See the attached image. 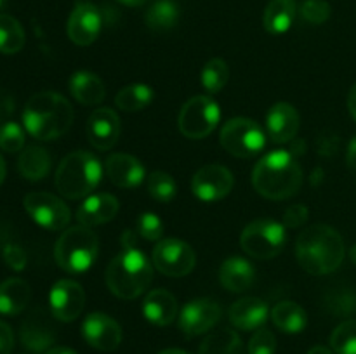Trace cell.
<instances>
[{
    "label": "cell",
    "mask_w": 356,
    "mask_h": 354,
    "mask_svg": "<svg viewBox=\"0 0 356 354\" xmlns=\"http://www.w3.org/2000/svg\"><path fill=\"white\" fill-rule=\"evenodd\" d=\"M101 26H103V17H101L99 9L92 3H79L70 14L66 33L73 44L86 47L96 42Z\"/></svg>",
    "instance_id": "obj_16"
},
{
    "label": "cell",
    "mask_w": 356,
    "mask_h": 354,
    "mask_svg": "<svg viewBox=\"0 0 356 354\" xmlns=\"http://www.w3.org/2000/svg\"><path fill=\"white\" fill-rule=\"evenodd\" d=\"M198 354H245V349L238 333L221 328L205 337Z\"/></svg>",
    "instance_id": "obj_30"
},
{
    "label": "cell",
    "mask_w": 356,
    "mask_h": 354,
    "mask_svg": "<svg viewBox=\"0 0 356 354\" xmlns=\"http://www.w3.org/2000/svg\"><path fill=\"white\" fill-rule=\"evenodd\" d=\"M252 184L254 189L268 200H287L301 187V165L291 151H271L254 167Z\"/></svg>",
    "instance_id": "obj_4"
},
{
    "label": "cell",
    "mask_w": 356,
    "mask_h": 354,
    "mask_svg": "<svg viewBox=\"0 0 356 354\" xmlns=\"http://www.w3.org/2000/svg\"><path fill=\"white\" fill-rule=\"evenodd\" d=\"M229 80V68L225 59L214 58L202 69V85L209 94H218Z\"/></svg>",
    "instance_id": "obj_35"
},
{
    "label": "cell",
    "mask_w": 356,
    "mask_h": 354,
    "mask_svg": "<svg viewBox=\"0 0 356 354\" xmlns=\"http://www.w3.org/2000/svg\"><path fill=\"white\" fill-rule=\"evenodd\" d=\"M330 346L337 354H356V319H346L334 330Z\"/></svg>",
    "instance_id": "obj_37"
},
{
    "label": "cell",
    "mask_w": 356,
    "mask_h": 354,
    "mask_svg": "<svg viewBox=\"0 0 356 354\" xmlns=\"http://www.w3.org/2000/svg\"><path fill=\"white\" fill-rule=\"evenodd\" d=\"M24 47V30L16 17L0 14V52L16 54Z\"/></svg>",
    "instance_id": "obj_33"
},
{
    "label": "cell",
    "mask_w": 356,
    "mask_h": 354,
    "mask_svg": "<svg viewBox=\"0 0 356 354\" xmlns=\"http://www.w3.org/2000/svg\"><path fill=\"white\" fill-rule=\"evenodd\" d=\"M270 318L271 321H273V325L284 333L302 332V330L306 328V323H308V316H306L305 309H302L298 302L292 301L278 302V304L271 309Z\"/></svg>",
    "instance_id": "obj_29"
},
{
    "label": "cell",
    "mask_w": 356,
    "mask_h": 354,
    "mask_svg": "<svg viewBox=\"0 0 356 354\" xmlns=\"http://www.w3.org/2000/svg\"><path fill=\"white\" fill-rule=\"evenodd\" d=\"M156 271L170 278L186 276L197 264V255L186 242L177 238L160 239L152 253Z\"/></svg>",
    "instance_id": "obj_10"
},
{
    "label": "cell",
    "mask_w": 356,
    "mask_h": 354,
    "mask_svg": "<svg viewBox=\"0 0 356 354\" xmlns=\"http://www.w3.org/2000/svg\"><path fill=\"white\" fill-rule=\"evenodd\" d=\"M219 142L229 155L252 158L266 146V132L256 120L242 117L232 118L222 125Z\"/></svg>",
    "instance_id": "obj_8"
},
{
    "label": "cell",
    "mask_w": 356,
    "mask_h": 354,
    "mask_svg": "<svg viewBox=\"0 0 356 354\" xmlns=\"http://www.w3.org/2000/svg\"><path fill=\"white\" fill-rule=\"evenodd\" d=\"M70 92L80 104L86 106H96L103 103L106 96L103 80L90 71H76L70 78Z\"/></svg>",
    "instance_id": "obj_25"
},
{
    "label": "cell",
    "mask_w": 356,
    "mask_h": 354,
    "mask_svg": "<svg viewBox=\"0 0 356 354\" xmlns=\"http://www.w3.org/2000/svg\"><path fill=\"white\" fill-rule=\"evenodd\" d=\"M277 351V339L266 328L256 330L249 342V354H275Z\"/></svg>",
    "instance_id": "obj_41"
},
{
    "label": "cell",
    "mask_w": 356,
    "mask_h": 354,
    "mask_svg": "<svg viewBox=\"0 0 356 354\" xmlns=\"http://www.w3.org/2000/svg\"><path fill=\"white\" fill-rule=\"evenodd\" d=\"M24 210L40 228L47 231H61L70 224V208L61 198L51 193H28L23 200Z\"/></svg>",
    "instance_id": "obj_11"
},
{
    "label": "cell",
    "mask_w": 356,
    "mask_h": 354,
    "mask_svg": "<svg viewBox=\"0 0 356 354\" xmlns=\"http://www.w3.org/2000/svg\"><path fill=\"white\" fill-rule=\"evenodd\" d=\"M3 6H6V0H0V9H2Z\"/></svg>",
    "instance_id": "obj_55"
},
{
    "label": "cell",
    "mask_w": 356,
    "mask_h": 354,
    "mask_svg": "<svg viewBox=\"0 0 356 354\" xmlns=\"http://www.w3.org/2000/svg\"><path fill=\"white\" fill-rule=\"evenodd\" d=\"M143 314L155 326L170 325L177 316L176 297L163 288L152 290L143 302Z\"/></svg>",
    "instance_id": "obj_23"
},
{
    "label": "cell",
    "mask_w": 356,
    "mask_h": 354,
    "mask_svg": "<svg viewBox=\"0 0 356 354\" xmlns=\"http://www.w3.org/2000/svg\"><path fill=\"white\" fill-rule=\"evenodd\" d=\"M256 280V269L243 257H229L219 267V281L228 292L242 294L249 290Z\"/></svg>",
    "instance_id": "obj_22"
},
{
    "label": "cell",
    "mask_w": 356,
    "mask_h": 354,
    "mask_svg": "<svg viewBox=\"0 0 356 354\" xmlns=\"http://www.w3.org/2000/svg\"><path fill=\"white\" fill-rule=\"evenodd\" d=\"M346 160H348V165H350L353 170H356V135L351 139L350 146H348Z\"/></svg>",
    "instance_id": "obj_47"
},
{
    "label": "cell",
    "mask_w": 356,
    "mask_h": 354,
    "mask_svg": "<svg viewBox=\"0 0 356 354\" xmlns=\"http://www.w3.org/2000/svg\"><path fill=\"white\" fill-rule=\"evenodd\" d=\"M268 135L277 144L292 141L299 130V113L289 103H277L270 108L266 117Z\"/></svg>",
    "instance_id": "obj_20"
},
{
    "label": "cell",
    "mask_w": 356,
    "mask_h": 354,
    "mask_svg": "<svg viewBox=\"0 0 356 354\" xmlns=\"http://www.w3.org/2000/svg\"><path fill=\"white\" fill-rule=\"evenodd\" d=\"M17 170L28 180H42L51 170V155L42 146H28L17 160Z\"/></svg>",
    "instance_id": "obj_28"
},
{
    "label": "cell",
    "mask_w": 356,
    "mask_h": 354,
    "mask_svg": "<svg viewBox=\"0 0 356 354\" xmlns=\"http://www.w3.org/2000/svg\"><path fill=\"white\" fill-rule=\"evenodd\" d=\"M118 2L129 7H138V6H143V3H146L148 0H118Z\"/></svg>",
    "instance_id": "obj_51"
},
{
    "label": "cell",
    "mask_w": 356,
    "mask_h": 354,
    "mask_svg": "<svg viewBox=\"0 0 356 354\" xmlns=\"http://www.w3.org/2000/svg\"><path fill=\"white\" fill-rule=\"evenodd\" d=\"M341 139L336 134H322L316 139V148L318 153L323 156H332L336 155L337 149H339Z\"/></svg>",
    "instance_id": "obj_44"
},
{
    "label": "cell",
    "mask_w": 356,
    "mask_h": 354,
    "mask_svg": "<svg viewBox=\"0 0 356 354\" xmlns=\"http://www.w3.org/2000/svg\"><path fill=\"white\" fill-rule=\"evenodd\" d=\"M122 124L118 115L110 108H97L87 120V137L99 151H108L118 142Z\"/></svg>",
    "instance_id": "obj_17"
},
{
    "label": "cell",
    "mask_w": 356,
    "mask_h": 354,
    "mask_svg": "<svg viewBox=\"0 0 356 354\" xmlns=\"http://www.w3.org/2000/svg\"><path fill=\"white\" fill-rule=\"evenodd\" d=\"M122 250L106 267V285L113 295L125 301L145 294L153 280V267L148 257L136 245L132 231H124L120 238Z\"/></svg>",
    "instance_id": "obj_1"
},
{
    "label": "cell",
    "mask_w": 356,
    "mask_h": 354,
    "mask_svg": "<svg viewBox=\"0 0 356 354\" xmlns=\"http://www.w3.org/2000/svg\"><path fill=\"white\" fill-rule=\"evenodd\" d=\"M309 210L305 207V205H292L291 208L285 210L284 215V226L285 228H301L306 221H308Z\"/></svg>",
    "instance_id": "obj_43"
},
{
    "label": "cell",
    "mask_w": 356,
    "mask_h": 354,
    "mask_svg": "<svg viewBox=\"0 0 356 354\" xmlns=\"http://www.w3.org/2000/svg\"><path fill=\"white\" fill-rule=\"evenodd\" d=\"M153 97H155V92L152 87L146 83H132L118 90L115 96V104L122 111L132 113V111H141L148 108L153 103Z\"/></svg>",
    "instance_id": "obj_31"
},
{
    "label": "cell",
    "mask_w": 356,
    "mask_h": 354,
    "mask_svg": "<svg viewBox=\"0 0 356 354\" xmlns=\"http://www.w3.org/2000/svg\"><path fill=\"white\" fill-rule=\"evenodd\" d=\"M99 252V239L87 226H73L65 229L54 246L58 266L70 274H83L92 267Z\"/></svg>",
    "instance_id": "obj_6"
},
{
    "label": "cell",
    "mask_w": 356,
    "mask_h": 354,
    "mask_svg": "<svg viewBox=\"0 0 356 354\" xmlns=\"http://www.w3.org/2000/svg\"><path fill=\"white\" fill-rule=\"evenodd\" d=\"M228 316L235 328L243 330V332H254V330L263 328L264 323L268 321L270 309L263 298L243 297L229 307Z\"/></svg>",
    "instance_id": "obj_19"
},
{
    "label": "cell",
    "mask_w": 356,
    "mask_h": 354,
    "mask_svg": "<svg viewBox=\"0 0 356 354\" xmlns=\"http://www.w3.org/2000/svg\"><path fill=\"white\" fill-rule=\"evenodd\" d=\"M146 24L153 31H167L176 26L179 7L174 0H156L146 12Z\"/></svg>",
    "instance_id": "obj_32"
},
{
    "label": "cell",
    "mask_w": 356,
    "mask_h": 354,
    "mask_svg": "<svg viewBox=\"0 0 356 354\" xmlns=\"http://www.w3.org/2000/svg\"><path fill=\"white\" fill-rule=\"evenodd\" d=\"M287 242V233L282 222L273 219H257L252 221L240 236V245L243 252L254 259H273L284 250Z\"/></svg>",
    "instance_id": "obj_7"
},
{
    "label": "cell",
    "mask_w": 356,
    "mask_h": 354,
    "mask_svg": "<svg viewBox=\"0 0 356 354\" xmlns=\"http://www.w3.org/2000/svg\"><path fill=\"white\" fill-rule=\"evenodd\" d=\"M14 347V333L7 323L0 321V354H10Z\"/></svg>",
    "instance_id": "obj_45"
},
{
    "label": "cell",
    "mask_w": 356,
    "mask_h": 354,
    "mask_svg": "<svg viewBox=\"0 0 356 354\" xmlns=\"http://www.w3.org/2000/svg\"><path fill=\"white\" fill-rule=\"evenodd\" d=\"M221 305L211 298H197L181 309L179 328L186 337H197L218 325Z\"/></svg>",
    "instance_id": "obj_13"
},
{
    "label": "cell",
    "mask_w": 356,
    "mask_h": 354,
    "mask_svg": "<svg viewBox=\"0 0 356 354\" xmlns=\"http://www.w3.org/2000/svg\"><path fill=\"white\" fill-rule=\"evenodd\" d=\"M148 191L153 200L160 201V203H169L177 193L176 180L170 174L156 170L148 176Z\"/></svg>",
    "instance_id": "obj_36"
},
{
    "label": "cell",
    "mask_w": 356,
    "mask_h": 354,
    "mask_svg": "<svg viewBox=\"0 0 356 354\" xmlns=\"http://www.w3.org/2000/svg\"><path fill=\"white\" fill-rule=\"evenodd\" d=\"M82 335L90 347L97 351H115L122 342V328L111 316L90 312L82 323Z\"/></svg>",
    "instance_id": "obj_15"
},
{
    "label": "cell",
    "mask_w": 356,
    "mask_h": 354,
    "mask_svg": "<svg viewBox=\"0 0 356 354\" xmlns=\"http://www.w3.org/2000/svg\"><path fill=\"white\" fill-rule=\"evenodd\" d=\"M235 177L226 167L211 163L198 170L191 179V193L202 201H219L232 193Z\"/></svg>",
    "instance_id": "obj_12"
},
{
    "label": "cell",
    "mask_w": 356,
    "mask_h": 354,
    "mask_svg": "<svg viewBox=\"0 0 356 354\" xmlns=\"http://www.w3.org/2000/svg\"><path fill=\"white\" fill-rule=\"evenodd\" d=\"M350 259H351V262H353L355 266H356V245L351 246V250H350Z\"/></svg>",
    "instance_id": "obj_54"
},
{
    "label": "cell",
    "mask_w": 356,
    "mask_h": 354,
    "mask_svg": "<svg viewBox=\"0 0 356 354\" xmlns=\"http://www.w3.org/2000/svg\"><path fill=\"white\" fill-rule=\"evenodd\" d=\"M14 110V103L10 99L9 94H6L3 90H0V121L6 117H9Z\"/></svg>",
    "instance_id": "obj_46"
},
{
    "label": "cell",
    "mask_w": 356,
    "mask_h": 354,
    "mask_svg": "<svg viewBox=\"0 0 356 354\" xmlns=\"http://www.w3.org/2000/svg\"><path fill=\"white\" fill-rule=\"evenodd\" d=\"M348 108H350L351 117H353L355 121H356V83L353 87H351L350 94H348Z\"/></svg>",
    "instance_id": "obj_48"
},
{
    "label": "cell",
    "mask_w": 356,
    "mask_h": 354,
    "mask_svg": "<svg viewBox=\"0 0 356 354\" xmlns=\"http://www.w3.org/2000/svg\"><path fill=\"white\" fill-rule=\"evenodd\" d=\"M56 340V332L44 318L37 314L30 316L21 326V342L31 353H47L52 349Z\"/></svg>",
    "instance_id": "obj_24"
},
{
    "label": "cell",
    "mask_w": 356,
    "mask_h": 354,
    "mask_svg": "<svg viewBox=\"0 0 356 354\" xmlns=\"http://www.w3.org/2000/svg\"><path fill=\"white\" fill-rule=\"evenodd\" d=\"M325 309L336 318H348L356 314V292L350 287H337L323 298Z\"/></svg>",
    "instance_id": "obj_34"
},
{
    "label": "cell",
    "mask_w": 356,
    "mask_h": 354,
    "mask_svg": "<svg viewBox=\"0 0 356 354\" xmlns=\"http://www.w3.org/2000/svg\"><path fill=\"white\" fill-rule=\"evenodd\" d=\"M31 298V288L21 278H10L0 283V314L16 316L24 311Z\"/></svg>",
    "instance_id": "obj_26"
},
{
    "label": "cell",
    "mask_w": 356,
    "mask_h": 354,
    "mask_svg": "<svg viewBox=\"0 0 356 354\" xmlns=\"http://www.w3.org/2000/svg\"><path fill=\"white\" fill-rule=\"evenodd\" d=\"M103 167L90 151H73L63 158L56 170V187L70 200H80L92 193L101 183Z\"/></svg>",
    "instance_id": "obj_5"
},
{
    "label": "cell",
    "mask_w": 356,
    "mask_h": 354,
    "mask_svg": "<svg viewBox=\"0 0 356 354\" xmlns=\"http://www.w3.org/2000/svg\"><path fill=\"white\" fill-rule=\"evenodd\" d=\"M118 200L113 194L108 193H97L90 194L76 210V219L82 226L92 228V226L106 224V222L113 221L115 215L118 214Z\"/></svg>",
    "instance_id": "obj_21"
},
{
    "label": "cell",
    "mask_w": 356,
    "mask_h": 354,
    "mask_svg": "<svg viewBox=\"0 0 356 354\" xmlns=\"http://www.w3.org/2000/svg\"><path fill=\"white\" fill-rule=\"evenodd\" d=\"M24 146V130L16 121H6L0 127V148L7 153H16Z\"/></svg>",
    "instance_id": "obj_38"
},
{
    "label": "cell",
    "mask_w": 356,
    "mask_h": 354,
    "mask_svg": "<svg viewBox=\"0 0 356 354\" xmlns=\"http://www.w3.org/2000/svg\"><path fill=\"white\" fill-rule=\"evenodd\" d=\"M52 316L59 321H73L79 318L86 305V292L76 281L59 280L49 294Z\"/></svg>",
    "instance_id": "obj_14"
},
{
    "label": "cell",
    "mask_w": 356,
    "mask_h": 354,
    "mask_svg": "<svg viewBox=\"0 0 356 354\" xmlns=\"http://www.w3.org/2000/svg\"><path fill=\"white\" fill-rule=\"evenodd\" d=\"M7 266L14 271H21L26 266V252L19 245H7L2 252Z\"/></svg>",
    "instance_id": "obj_42"
},
{
    "label": "cell",
    "mask_w": 356,
    "mask_h": 354,
    "mask_svg": "<svg viewBox=\"0 0 356 354\" xmlns=\"http://www.w3.org/2000/svg\"><path fill=\"white\" fill-rule=\"evenodd\" d=\"M73 117L68 99L51 90L33 94L23 110L24 128L40 141H54L65 135L72 127Z\"/></svg>",
    "instance_id": "obj_3"
},
{
    "label": "cell",
    "mask_w": 356,
    "mask_h": 354,
    "mask_svg": "<svg viewBox=\"0 0 356 354\" xmlns=\"http://www.w3.org/2000/svg\"><path fill=\"white\" fill-rule=\"evenodd\" d=\"M330 3L327 0H306L302 2L299 14L309 24H323L330 17Z\"/></svg>",
    "instance_id": "obj_39"
},
{
    "label": "cell",
    "mask_w": 356,
    "mask_h": 354,
    "mask_svg": "<svg viewBox=\"0 0 356 354\" xmlns=\"http://www.w3.org/2000/svg\"><path fill=\"white\" fill-rule=\"evenodd\" d=\"M298 9L294 0H271L263 14V24L268 33L282 35L291 30Z\"/></svg>",
    "instance_id": "obj_27"
},
{
    "label": "cell",
    "mask_w": 356,
    "mask_h": 354,
    "mask_svg": "<svg viewBox=\"0 0 356 354\" xmlns=\"http://www.w3.org/2000/svg\"><path fill=\"white\" fill-rule=\"evenodd\" d=\"M136 228H138V235L148 242H160L163 236V222L160 221L159 215L152 214V212H145L139 215Z\"/></svg>",
    "instance_id": "obj_40"
},
{
    "label": "cell",
    "mask_w": 356,
    "mask_h": 354,
    "mask_svg": "<svg viewBox=\"0 0 356 354\" xmlns=\"http://www.w3.org/2000/svg\"><path fill=\"white\" fill-rule=\"evenodd\" d=\"M6 172H7V169H6V162H3L2 155H0V184H2V183H3V179H6Z\"/></svg>",
    "instance_id": "obj_52"
},
{
    "label": "cell",
    "mask_w": 356,
    "mask_h": 354,
    "mask_svg": "<svg viewBox=\"0 0 356 354\" xmlns=\"http://www.w3.org/2000/svg\"><path fill=\"white\" fill-rule=\"evenodd\" d=\"M219 120V104L211 96H195L181 108L177 125L184 137L204 139L216 130Z\"/></svg>",
    "instance_id": "obj_9"
},
{
    "label": "cell",
    "mask_w": 356,
    "mask_h": 354,
    "mask_svg": "<svg viewBox=\"0 0 356 354\" xmlns=\"http://www.w3.org/2000/svg\"><path fill=\"white\" fill-rule=\"evenodd\" d=\"M45 354H79V353H76V351H73L72 347L59 346V347H52V349H49Z\"/></svg>",
    "instance_id": "obj_49"
},
{
    "label": "cell",
    "mask_w": 356,
    "mask_h": 354,
    "mask_svg": "<svg viewBox=\"0 0 356 354\" xmlns=\"http://www.w3.org/2000/svg\"><path fill=\"white\" fill-rule=\"evenodd\" d=\"M159 354H190V353H186V351H183V349H165Z\"/></svg>",
    "instance_id": "obj_53"
},
{
    "label": "cell",
    "mask_w": 356,
    "mask_h": 354,
    "mask_svg": "<svg viewBox=\"0 0 356 354\" xmlns=\"http://www.w3.org/2000/svg\"><path fill=\"white\" fill-rule=\"evenodd\" d=\"M308 354H332V351L323 346H315L308 351Z\"/></svg>",
    "instance_id": "obj_50"
},
{
    "label": "cell",
    "mask_w": 356,
    "mask_h": 354,
    "mask_svg": "<svg viewBox=\"0 0 356 354\" xmlns=\"http://www.w3.org/2000/svg\"><path fill=\"white\" fill-rule=\"evenodd\" d=\"M104 172L108 179L122 189L138 187L145 180L146 170L136 156L125 153H115L104 163Z\"/></svg>",
    "instance_id": "obj_18"
},
{
    "label": "cell",
    "mask_w": 356,
    "mask_h": 354,
    "mask_svg": "<svg viewBox=\"0 0 356 354\" xmlns=\"http://www.w3.org/2000/svg\"><path fill=\"white\" fill-rule=\"evenodd\" d=\"M296 257L306 273L322 276L334 273L343 264V236L327 224L306 228L296 242Z\"/></svg>",
    "instance_id": "obj_2"
}]
</instances>
